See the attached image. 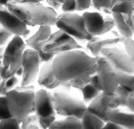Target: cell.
<instances>
[{
    "label": "cell",
    "instance_id": "cell-16",
    "mask_svg": "<svg viewBox=\"0 0 134 129\" xmlns=\"http://www.w3.org/2000/svg\"><path fill=\"white\" fill-rule=\"evenodd\" d=\"M86 30L93 36L104 35L105 17L98 12H86L82 15Z\"/></svg>",
    "mask_w": 134,
    "mask_h": 129
},
{
    "label": "cell",
    "instance_id": "cell-19",
    "mask_svg": "<svg viewBox=\"0 0 134 129\" xmlns=\"http://www.w3.org/2000/svg\"><path fill=\"white\" fill-rule=\"evenodd\" d=\"M133 113L123 110L119 108L111 110L107 113V121L112 122L123 128H133Z\"/></svg>",
    "mask_w": 134,
    "mask_h": 129
},
{
    "label": "cell",
    "instance_id": "cell-50",
    "mask_svg": "<svg viewBox=\"0 0 134 129\" xmlns=\"http://www.w3.org/2000/svg\"><path fill=\"white\" fill-rule=\"evenodd\" d=\"M1 81H2V78H1V77H0V82H1Z\"/></svg>",
    "mask_w": 134,
    "mask_h": 129
},
{
    "label": "cell",
    "instance_id": "cell-49",
    "mask_svg": "<svg viewBox=\"0 0 134 129\" xmlns=\"http://www.w3.org/2000/svg\"><path fill=\"white\" fill-rule=\"evenodd\" d=\"M131 1H132V2H133V5H134V0H131Z\"/></svg>",
    "mask_w": 134,
    "mask_h": 129
},
{
    "label": "cell",
    "instance_id": "cell-36",
    "mask_svg": "<svg viewBox=\"0 0 134 129\" xmlns=\"http://www.w3.org/2000/svg\"><path fill=\"white\" fill-rule=\"evenodd\" d=\"M39 126L42 128H49L52 123L56 120V116L44 119H38Z\"/></svg>",
    "mask_w": 134,
    "mask_h": 129
},
{
    "label": "cell",
    "instance_id": "cell-27",
    "mask_svg": "<svg viewBox=\"0 0 134 129\" xmlns=\"http://www.w3.org/2000/svg\"><path fill=\"white\" fill-rule=\"evenodd\" d=\"M112 0H92L93 7L98 10L103 11L107 14H112L110 10V6Z\"/></svg>",
    "mask_w": 134,
    "mask_h": 129
},
{
    "label": "cell",
    "instance_id": "cell-3",
    "mask_svg": "<svg viewBox=\"0 0 134 129\" xmlns=\"http://www.w3.org/2000/svg\"><path fill=\"white\" fill-rule=\"evenodd\" d=\"M34 95V87L31 85L17 86L5 95L11 115L20 123L35 113Z\"/></svg>",
    "mask_w": 134,
    "mask_h": 129
},
{
    "label": "cell",
    "instance_id": "cell-42",
    "mask_svg": "<svg viewBox=\"0 0 134 129\" xmlns=\"http://www.w3.org/2000/svg\"><path fill=\"white\" fill-rule=\"evenodd\" d=\"M5 48L3 47H0V65L2 64L3 58V54H4Z\"/></svg>",
    "mask_w": 134,
    "mask_h": 129
},
{
    "label": "cell",
    "instance_id": "cell-40",
    "mask_svg": "<svg viewBox=\"0 0 134 129\" xmlns=\"http://www.w3.org/2000/svg\"><path fill=\"white\" fill-rule=\"evenodd\" d=\"M48 7L53 9L54 10H58L61 8L62 3L59 2L58 0H46Z\"/></svg>",
    "mask_w": 134,
    "mask_h": 129
},
{
    "label": "cell",
    "instance_id": "cell-2",
    "mask_svg": "<svg viewBox=\"0 0 134 129\" xmlns=\"http://www.w3.org/2000/svg\"><path fill=\"white\" fill-rule=\"evenodd\" d=\"M7 9L29 26H55L57 13L36 0H12Z\"/></svg>",
    "mask_w": 134,
    "mask_h": 129
},
{
    "label": "cell",
    "instance_id": "cell-34",
    "mask_svg": "<svg viewBox=\"0 0 134 129\" xmlns=\"http://www.w3.org/2000/svg\"><path fill=\"white\" fill-rule=\"evenodd\" d=\"M64 13H72L76 10L75 0H64L61 5Z\"/></svg>",
    "mask_w": 134,
    "mask_h": 129
},
{
    "label": "cell",
    "instance_id": "cell-11",
    "mask_svg": "<svg viewBox=\"0 0 134 129\" xmlns=\"http://www.w3.org/2000/svg\"><path fill=\"white\" fill-rule=\"evenodd\" d=\"M119 102L115 93L108 94L101 92L92 100L88 106H87V112L97 116L106 122L109 111L119 108Z\"/></svg>",
    "mask_w": 134,
    "mask_h": 129
},
{
    "label": "cell",
    "instance_id": "cell-47",
    "mask_svg": "<svg viewBox=\"0 0 134 129\" xmlns=\"http://www.w3.org/2000/svg\"><path fill=\"white\" fill-rule=\"evenodd\" d=\"M58 2H60L61 3H63V2H64V0H58Z\"/></svg>",
    "mask_w": 134,
    "mask_h": 129
},
{
    "label": "cell",
    "instance_id": "cell-13",
    "mask_svg": "<svg viewBox=\"0 0 134 129\" xmlns=\"http://www.w3.org/2000/svg\"><path fill=\"white\" fill-rule=\"evenodd\" d=\"M52 33L51 26H39V28L35 33L31 36L26 40V44L30 48L35 50L40 56L42 62H50L53 60L54 56L48 54H45L42 51L41 46L42 43L46 40Z\"/></svg>",
    "mask_w": 134,
    "mask_h": 129
},
{
    "label": "cell",
    "instance_id": "cell-39",
    "mask_svg": "<svg viewBox=\"0 0 134 129\" xmlns=\"http://www.w3.org/2000/svg\"><path fill=\"white\" fill-rule=\"evenodd\" d=\"M91 85L93 86L94 88H96L97 90H98L99 91L101 92V89H100V84H99V80H98V77L97 76L96 74L92 75L91 76V79H90V82H89Z\"/></svg>",
    "mask_w": 134,
    "mask_h": 129
},
{
    "label": "cell",
    "instance_id": "cell-22",
    "mask_svg": "<svg viewBox=\"0 0 134 129\" xmlns=\"http://www.w3.org/2000/svg\"><path fill=\"white\" fill-rule=\"evenodd\" d=\"M82 128H103L105 122L99 117L86 112L82 117Z\"/></svg>",
    "mask_w": 134,
    "mask_h": 129
},
{
    "label": "cell",
    "instance_id": "cell-38",
    "mask_svg": "<svg viewBox=\"0 0 134 129\" xmlns=\"http://www.w3.org/2000/svg\"><path fill=\"white\" fill-rule=\"evenodd\" d=\"M126 107L132 113H134V90L130 92L127 98Z\"/></svg>",
    "mask_w": 134,
    "mask_h": 129
},
{
    "label": "cell",
    "instance_id": "cell-46",
    "mask_svg": "<svg viewBox=\"0 0 134 129\" xmlns=\"http://www.w3.org/2000/svg\"><path fill=\"white\" fill-rule=\"evenodd\" d=\"M133 128H134V113L133 115Z\"/></svg>",
    "mask_w": 134,
    "mask_h": 129
},
{
    "label": "cell",
    "instance_id": "cell-20",
    "mask_svg": "<svg viewBox=\"0 0 134 129\" xmlns=\"http://www.w3.org/2000/svg\"><path fill=\"white\" fill-rule=\"evenodd\" d=\"M110 10L112 14L132 15L134 14V5L131 0H112Z\"/></svg>",
    "mask_w": 134,
    "mask_h": 129
},
{
    "label": "cell",
    "instance_id": "cell-51",
    "mask_svg": "<svg viewBox=\"0 0 134 129\" xmlns=\"http://www.w3.org/2000/svg\"><path fill=\"white\" fill-rule=\"evenodd\" d=\"M133 59H134V58H133Z\"/></svg>",
    "mask_w": 134,
    "mask_h": 129
},
{
    "label": "cell",
    "instance_id": "cell-43",
    "mask_svg": "<svg viewBox=\"0 0 134 129\" xmlns=\"http://www.w3.org/2000/svg\"><path fill=\"white\" fill-rule=\"evenodd\" d=\"M30 33H31V31L30 30L28 29V28H27V29L26 30V32H25L23 36H22V37H23V38H29V36L30 35ZM22 37H21V38H22Z\"/></svg>",
    "mask_w": 134,
    "mask_h": 129
},
{
    "label": "cell",
    "instance_id": "cell-6",
    "mask_svg": "<svg viewBox=\"0 0 134 129\" xmlns=\"http://www.w3.org/2000/svg\"><path fill=\"white\" fill-rule=\"evenodd\" d=\"M55 26L77 42H87L92 38L86 30L82 15L73 13H63L57 16Z\"/></svg>",
    "mask_w": 134,
    "mask_h": 129
},
{
    "label": "cell",
    "instance_id": "cell-44",
    "mask_svg": "<svg viewBox=\"0 0 134 129\" xmlns=\"http://www.w3.org/2000/svg\"><path fill=\"white\" fill-rule=\"evenodd\" d=\"M10 1H12V0H0V2H1L2 4H3V5L5 6L7 3H8L9 2H10Z\"/></svg>",
    "mask_w": 134,
    "mask_h": 129
},
{
    "label": "cell",
    "instance_id": "cell-37",
    "mask_svg": "<svg viewBox=\"0 0 134 129\" xmlns=\"http://www.w3.org/2000/svg\"><path fill=\"white\" fill-rule=\"evenodd\" d=\"M115 27V21L113 17H105L104 34H106V33L111 32Z\"/></svg>",
    "mask_w": 134,
    "mask_h": 129
},
{
    "label": "cell",
    "instance_id": "cell-24",
    "mask_svg": "<svg viewBox=\"0 0 134 129\" xmlns=\"http://www.w3.org/2000/svg\"><path fill=\"white\" fill-rule=\"evenodd\" d=\"M19 82L18 76L15 75L6 79H2L0 82V96H5L9 91L18 86Z\"/></svg>",
    "mask_w": 134,
    "mask_h": 129
},
{
    "label": "cell",
    "instance_id": "cell-31",
    "mask_svg": "<svg viewBox=\"0 0 134 129\" xmlns=\"http://www.w3.org/2000/svg\"><path fill=\"white\" fill-rule=\"evenodd\" d=\"M13 34L5 29L2 26H0V47L3 46L7 44L10 39L13 38Z\"/></svg>",
    "mask_w": 134,
    "mask_h": 129
},
{
    "label": "cell",
    "instance_id": "cell-12",
    "mask_svg": "<svg viewBox=\"0 0 134 129\" xmlns=\"http://www.w3.org/2000/svg\"><path fill=\"white\" fill-rule=\"evenodd\" d=\"M34 107L36 115L38 119L56 116L52 94L46 90L40 89L35 92Z\"/></svg>",
    "mask_w": 134,
    "mask_h": 129
},
{
    "label": "cell",
    "instance_id": "cell-28",
    "mask_svg": "<svg viewBox=\"0 0 134 129\" xmlns=\"http://www.w3.org/2000/svg\"><path fill=\"white\" fill-rule=\"evenodd\" d=\"M5 96H0V120L11 118Z\"/></svg>",
    "mask_w": 134,
    "mask_h": 129
},
{
    "label": "cell",
    "instance_id": "cell-1",
    "mask_svg": "<svg viewBox=\"0 0 134 129\" xmlns=\"http://www.w3.org/2000/svg\"><path fill=\"white\" fill-rule=\"evenodd\" d=\"M97 67L96 58L81 50L56 55L52 61V72L61 83L69 82L80 76L94 74Z\"/></svg>",
    "mask_w": 134,
    "mask_h": 129
},
{
    "label": "cell",
    "instance_id": "cell-26",
    "mask_svg": "<svg viewBox=\"0 0 134 129\" xmlns=\"http://www.w3.org/2000/svg\"><path fill=\"white\" fill-rule=\"evenodd\" d=\"M91 76L92 75H88V76H80V77L74 78L69 81V85H70V88L81 90L84 87L87 86L88 84H89Z\"/></svg>",
    "mask_w": 134,
    "mask_h": 129
},
{
    "label": "cell",
    "instance_id": "cell-29",
    "mask_svg": "<svg viewBox=\"0 0 134 129\" xmlns=\"http://www.w3.org/2000/svg\"><path fill=\"white\" fill-rule=\"evenodd\" d=\"M114 93L117 96L121 107H126L127 98L130 94V92H128L121 87L118 86Z\"/></svg>",
    "mask_w": 134,
    "mask_h": 129
},
{
    "label": "cell",
    "instance_id": "cell-45",
    "mask_svg": "<svg viewBox=\"0 0 134 129\" xmlns=\"http://www.w3.org/2000/svg\"><path fill=\"white\" fill-rule=\"evenodd\" d=\"M5 8V5H3V4H2V3H1V2H0V11L2 10L3 9H4Z\"/></svg>",
    "mask_w": 134,
    "mask_h": 129
},
{
    "label": "cell",
    "instance_id": "cell-41",
    "mask_svg": "<svg viewBox=\"0 0 134 129\" xmlns=\"http://www.w3.org/2000/svg\"><path fill=\"white\" fill-rule=\"evenodd\" d=\"M103 128H112V129H119V128H123L121 126H120L119 125H117L115 123L112 122L107 121L105 122V125H104Z\"/></svg>",
    "mask_w": 134,
    "mask_h": 129
},
{
    "label": "cell",
    "instance_id": "cell-5",
    "mask_svg": "<svg viewBox=\"0 0 134 129\" xmlns=\"http://www.w3.org/2000/svg\"><path fill=\"white\" fill-rule=\"evenodd\" d=\"M52 94L55 112L59 115L81 119L87 112L85 104L66 92L57 90Z\"/></svg>",
    "mask_w": 134,
    "mask_h": 129
},
{
    "label": "cell",
    "instance_id": "cell-21",
    "mask_svg": "<svg viewBox=\"0 0 134 129\" xmlns=\"http://www.w3.org/2000/svg\"><path fill=\"white\" fill-rule=\"evenodd\" d=\"M49 128H82L81 120L76 117H66L63 120H55Z\"/></svg>",
    "mask_w": 134,
    "mask_h": 129
},
{
    "label": "cell",
    "instance_id": "cell-7",
    "mask_svg": "<svg viewBox=\"0 0 134 129\" xmlns=\"http://www.w3.org/2000/svg\"><path fill=\"white\" fill-rule=\"evenodd\" d=\"M42 51L53 56L74 50H81L82 46L73 38L60 30L51 33L47 40L42 43Z\"/></svg>",
    "mask_w": 134,
    "mask_h": 129
},
{
    "label": "cell",
    "instance_id": "cell-10",
    "mask_svg": "<svg viewBox=\"0 0 134 129\" xmlns=\"http://www.w3.org/2000/svg\"><path fill=\"white\" fill-rule=\"evenodd\" d=\"M41 60L38 52L31 48L26 49L22 58V75L20 86L31 85L38 78Z\"/></svg>",
    "mask_w": 134,
    "mask_h": 129
},
{
    "label": "cell",
    "instance_id": "cell-18",
    "mask_svg": "<svg viewBox=\"0 0 134 129\" xmlns=\"http://www.w3.org/2000/svg\"><path fill=\"white\" fill-rule=\"evenodd\" d=\"M112 15L119 34L124 38H132L134 35V14L132 15L112 14Z\"/></svg>",
    "mask_w": 134,
    "mask_h": 129
},
{
    "label": "cell",
    "instance_id": "cell-30",
    "mask_svg": "<svg viewBox=\"0 0 134 129\" xmlns=\"http://www.w3.org/2000/svg\"><path fill=\"white\" fill-rule=\"evenodd\" d=\"M20 122L14 117L0 120V128H20Z\"/></svg>",
    "mask_w": 134,
    "mask_h": 129
},
{
    "label": "cell",
    "instance_id": "cell-32",
    "mask_svg": "<svg viewBox=\"0 0 134 129\" xmlns=\"http://www.w3.org/2000/svg\"><path fill=\"white\" fill-rule=\"evenodd\" d=\"M21 128H28L30 125H39L38 124V117L35 114H31L26 117L25 120L20 123Z\"/></svg>",
    "mask_w": 134,
    "mask_h": 129
},
{
    "label": "cell",
    "instance_id": "cell-35",
    "mask_svg": "<svg viewBox=\"0 0 134 129\" xmlns=\"http://www.w3.org/2000/svg\"><path fill=\"white\" fill-rule=\"evenodd\" d=\"M77 11H83L88 9L92 4V0H75Z\"/></svg>",
    "mask_w": 134,
    "mask_h": 129
},
{
    "label": "cell",
    "instance_id": "cell-17",
    "mask_svg": "<svg viewBox=\"0 0 134 129\" xmlns=\"http://www.w3.org/2000/svg\"><path fill=\"white\" fill-rule=\"evenodd\" d=\"M52 61L44 62L40 68L37 78L38 84L48 90L56 89L61 84V82L57 79L52 72Z\"/></svg>",
    "mask_w": 134,
    "mask_h": 129
},
{
    "label": "cell",
    "instance_id": "cell-23",
    "mask_svg": "<svg viewBox=\"0 0 134 129\" xmlns=\"http://www.w3.org/2000/svg\"><path fill=\"white\" fill-rule=\"evenodd\" d=\"M117 79L118 86L128 92L134 90V75L124 72H117Z\"/></svg>",
    "mask_w": 134,
    "mask_h": 129
},
{
    "label": "cell",
    "instance_id": "cell-4",
    "mask_svg": "<svg viewBox=\"0 0 134 129\" xmlns=\"http://www.w3.org/2000/svg\"><path fill=\"white\" fill-rule=\"evenodd\" d=\"M26 46L21 37L14 36L11 39L5 48L3 62L0 65V77L2 79L14 76L21 68Z\"/></svg>",
    "mask_w": 134,
    "mask_h": 129
},
{
    "label": "cell",
    "instance_id": "cell-25",
    "mask_svg": "<svg viewBox=\"0 0 134 129\" xmlns=\"http://www.w3.org/2000/svg\"><path fill=\"white\" fill-rule=\"evenodd\" d=\"M81 92L84 101L86 102H91L101 92L96 88H94L90 84H88L87 86L84 87L81 90Z\"/></svg>",
    "mask_w": 134,
    "mask_h": 129
},
{
    "label": "cell",
    "instance_id": "cell-48",
    "mask_svg": "<svg viewBox=\"0 0 134 129\" xmlns=\"http://www.w3.org/2000/svg\"><path fill=\"white\" fill-rule=\"evenodd\" d=\"M36 1H37V2H43V1H44V0H36Z\"/></svg>",
    "mask_w": 134,
    "mask_h": 129
},
{
    "label": "cell",
    "instance_id": "cell-14",
    "mask_svg": "<svg viewBox=\"0 0 134 129\" xmlns=\"http://www.w3.org/2000/svg\"><path fill=\"white\" fill-rule=\"evenodd\" d=\"M0 26L12 33L14 36L22 37L27 29V25L10 12L6 7L0 11Z\"/></svg>",
    "mask_w": 134,
    "mask_h": 129
},
{
    "label": "cell",
    "instance_id": "cell-33",
    "mask_svg": "<svg viewBox=\"0 0 134 129\" xmlns=\"http://www.w3.org/2000/svg\"><path fill=\"white\" fill-rule=\"evenodd\" d=\"M122 42L124 43V49L130 56L134 58V40L132 38H124Z\"/></svg>",
    "mask_w": 134,
    "mask_h": 129
},
{
    "label": "cell",
    "instance_id": "cell-15",
    "mask_svg": "<svg viewBox=\"0 0 134 129\" xmlns=\"http://www.w3.org/2000/svg\"><path fill=\"white\" fill-rule=\"evenodd\" d=\"M124 38L117 37H102V36H93L87 41V48L91 53L92 56L97 58L100 56V52L105 48L117 45L120 42H123Z\"/></svg>",
    "mask_w": 134,
    "mask_h": 129
},
{
    "label": "cell",
    "instance_id": "cell-9",
    "mask_svg": "<svg viewBox=\"0 0 134 129\" xmlns=\"http://www.w3.org/2000/svg\"><path fill=\"white\" fill-rule=\"evenodd\" d=\"M96 60L97 67L95 74L98 77L101 92L108 94L114 93L119 86L117 71L102 56L97 57Z\"/></svg>",
    "mask_w": 134,
    "mask_h": 129
},
{
    "label": "cell",
    "instance_id": "cell-8",
    "mask_svg": "<svg viewBox=\"0 0 134 129\" xmlns=\"http://www.w3.org/2000/svg\"><path fill=\"white\" fill-rule=\"evenodd\" d=\"M103 56L117 72L134 75V59L124 48L115 46L105 48L100 52Z\"/></svg>",
    "mask_w": 134,
    "mask_h": 129
}]
</instances>
